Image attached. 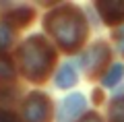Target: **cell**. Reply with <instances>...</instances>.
Here are the masks:
<instances>
[{"label": "cell", "mask_w": 124, "mask_h": 122, "mask_svg": "<svg viewBox=\"0 0 124 122\" xmlns=\"http://www.w3.org/2000/svg\"><path fill=\"white\" fill-rule=\"evenodd\" d=\"M46 29L54 35L58 46L68 52L77 50L85 41L87 35V23L85 17L81 15L79 8L75 6H60L52 10L46 19Z\"/></svg>", "instance_id": "1"}, {"label": "cell", "mask_w": 124, "mask_h": 122, "mask_svg": "<svg viewBox=\"0 0 124 122\" xmlns=\"http://www.w3.org/2000/svg\"><path fill=\"white\" fill-rule=\"evenodd\" d=\"M54 60H56V52L41 35H31L19 48V62L23 74L31 81H44L52 70Z\"/></svg>", "instance_id": "2"}, {"label": "cell", "mask_w": 124, "mask_h": 122, "mask_svg": "<svg viewBox=\"0 0 124 122\" xmlns=\"http://www.w3.org/2000/svg\"><path fill=\"white\" fill-rule=\"evenodd\" d=\"M23 116L27 122H50L52 104H50L48 95L39 91H33L31 95H27L25 106H23Z\"/></svg>", "instance_id": "3"}, {"label": "cell", "mask_w": 124, "mask_h": 122, "mask_svg": "<svg viewBox=\"0 0 124 122\" xmlns=\"http://www.w3.org/2000/svg\"><path fill=\"white\" fill-rule=\"evenodd\" d=\"M108 58H110V48H108L106 44L99 41V44H93L91 48L83 54L81 62H83V68L87 70L89 74H95L108 62Z\"/></svg>", "instance_id": "4"}, {"label": "cell", "mask_w": 124, "mask_h": 122, "mask_svg": "<svg viewBox=\"0 0 124 122\" xmlns=\"http://www.w3.org/2000/svg\"><path fill=\"white\" fill-rule=\"evenodd\" d=\"M85 106H87V101H85V97L81 93L68 95L66 99L62 101L60 110H58V122H72L85 110Z\"/></svg>", "instance_id": "5"}, {"label": "cell", "mask_w": 124, "mask_h": 122, "mask_svg": "<svg viewBox=\"0 0 124 122\" xmlns=\"http://www.w3.org/2000/svg\"><path fill=\"white\" fill-rule=\"evenodd\" d=\"M97 10L106 23H118L124 19V0H99Z\"/></svg>", "instance_id": "6"}, {"label": "cell", "mask_w": 124, "mask_h": 122, "mask_svg": "<svg viewBox=\"0 0 124 122\" xmlns=\"http://www.w3.org/2000/svg\"><path fill=\"white\" fill-rule=\"evenodd\" d=\"M6 25L8 27H17V29H21V27H27L31 23V19H33V10L29 8V6H19V8L10 10V13H6Z\"/></svg>", "instance_id": "7"}, {"label": "cell", "mask_w": 124, "mask_h": 122, "mask_svg": "<svg viewBox=\"0 0 124 122\" xmlns=\"http://www.w3.org/2000/svg\"><path fill=\"white\" fill-rule=\"evenodd\" d=\"M75 83H77V70L70 64H64L56 73V85L60 89H66V87H72Z\"/></svg>", "instance_id": "8"}, {"label": "cell", "mask_w": 124, "mask_h": 122, "mask_svg": "<svg viewBox=\"0 0 124 122\" xmlns=\"http://www.w3.org/2000/svg\"><path fill=\"white\" fill-rule=\"evenodd\" d=\"M15 79V68H13V62L8 60L6 56L0 54V85H6Z\"/></svg>", "instance_id": "9"}, {"label": "cell", "mask_w": 124, "mask_h": 122, "mask_svg": "<svg viewBox=\"0 0 124 122\" xmlns=\"http://www.w3.org/2000/svg\"><path fill=\"white\" fill-rule=\"evenodd\" d=\"M122 77H124V66L122 64H114L106 74H103V85H106V87H114Z\"/></svg>", "instance_id": "10"}, {"label": "cell", "mask_w": 124, "mask_h": 122, "mask_svg": "<svg viewBox=\"0 0 124 122\" xmlns=\"http://www.w3.org/2000/svg\"><path fill=\"white\" fill-rule=\"evenodd\" d=\"M110 122H124V97L114 99L110 108Z\"/></svg>", "instance_id": "11"}, {"label": "cell", "mask_w": 124, "mask_h": 122, "mask_svg": "<svg viewBox=\"0 0 124 122\" xmlns=\"http://www.w3.org/2000/svg\"><path fill=\"white\" fill-rule=\"evenodd\" d=\"M13 39V33H10V27L6 23H0V50H6Z\"/></svg>", "instance_id": "12"}, {"label": "cell", "mask_w": 124, "mask_h": 122, "mask_svg": "<svg viewBox=\"0 0 124 122\" xmlns=\"http://www.w3.org/2000/svg\"><path fill=\"white\" fill-rule=\"evenodd\" d=\"M0 122H21V118L6 108H0Z\"/></svg>", "instance_id": "13"}, {"label": "cell", "mask_w": 124, "mask_h": 122, "mask_svg": "<svg viewBox=\"0 0 124 122\" xmlns=\"http://www.w3.org/2000/svg\"><path fill=\"white\" fill-rule=\"evenodd\" d=\"M116 39H118V48H120V52L124 54V27H120V29L116 31Z\"/></svg>", "instance_id": "14"}, {"label": "cell", "mask_w": 124, "mask_h": 122, "mask_svg": "<svg viewBox=\"0 0 124 122\" xmlns=\"http://www.w3.org/2000/svg\"><path fill=\"white\" fill-rule=\"evenodd\" d=\"M79 122H101V120H99V116H95V114H87V116L81 118Z\"/></svg>", "instance_id": "15"}]
</instances>
